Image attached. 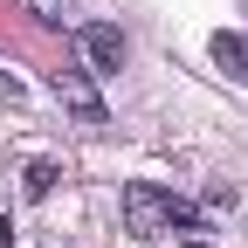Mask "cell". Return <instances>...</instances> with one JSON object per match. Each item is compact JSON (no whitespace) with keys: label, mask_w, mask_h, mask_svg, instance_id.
<instances>
[{"label":"cell","mask_w":248,"mask_h":248,"mask_svg":"<svg viewBox=\"0 0 248 248\" xmlns=\"http://www.w3.org/2000/svg\"><path fill=\"white\" fill-rule=\"evenodd\" d=\"M124 228H131L138 241H152V234H166V228H179V234H200V207L193 200H179V193H166V186H124Z\"/></svg>","instance_id":"obj_1"},{"label":"cell","mask_w":248,"mask_h":248,"mask_svg":"<svg viewBox=\"0 0 248 248\" xmlns=\"http://www.w3.org/2000/svg\"><path fill=\"white\" fill-rule=\"evenodd\" d=\"M76 55H83L90 76H117L124 69V35L110 21H90V28H76Z\"/></svg>","instance_id":"obj_2"},{"label":"cell","mask_w":248,"mask_h":248,"mask_svg":"<svg viewBox=\"0 0 248 248\" xmlns=\"http://www.w3.org/2000/svg\"><path fill=\"white\" fill-rule=\"evenodd\" d=\"M48 83H55V97L69 104V110H76L83 124H104V97L90 90V69H83V62H69V69H55Z\"/></svg>","instance_id":"obj_3"},{"label":"cell","mask_w":248,"mask_h":248,"mask_svg":"<svg viewBox=\"0 0 248 248\" xmlns=\"http://www.w3.org/2000/svg\"><path fill=\"white\" fill-rule=\"evenodd\" d=\"M214 62H221L234 83H248V35H228L221 28V35H214Z\"/></svg>","instance_id":"obj_4"},{"label":"cell","mask_w":248,"mask_h":248,"mask_svg":"<svg viewBox=\"0 0 248 248\" xmlns=\"http://www.w3.org/2000/svg\"><path fill=\"white\" fill-rule=\"evenodd\" d=\"M55 179H62V166H55V159H35V166L21 172V193H28V200H48Z\"/></svg>","instance_id":"obj_5"},{"label":"cell","mask_w":248,"mask_h":248,"mask_svg":"<svg viewBox=\"0 0 248 248\" xmlns=\"http://www.w3.org/2000/svg\"><path fill=\"white\" fill-rule=\"evenodd\" d=\"M28 7H35L42 21H62V14H69V0H28Z\"/></svg>","instance_id":"obj_6"},{"label":"cell","mask_w":248,"mask_h":248,"mask_svg":"<svg viewBox=\"0 0 248 248\" xmlns=\"http://www.w3.org/2000/svg\"><path fill=\"white\" fill-rule=\"evenodd\" d=\"M0 97H7V104H14V97H21V83H14V76H7V69H0Z\"/></svg>","instance_id":"obj_7"},{"label":"cell","mask_w":248,"mask_h":248,"mask_svg":"<svg viewBox=\"0 0 248 248\" xmlns=\"http://www.w3.org/2000/svg\"><path fill=\"white\" fill-rule=\"evenodd\" d=\"M0 248H14V221H0Z\"/></svg>","instance_id":"obj_8"},{"label":"cell","mask_w":248,"mask_h":248,"mask_svg":"<svg viewBox=\"0 0 248 248\" xmlns=\"http://www.w3.org/2000/svg\"><path fill=\"white\" fill-rule=\"evenodd\" d=\"M179 248H214V241H200V234H186V241H179Z\"/></svg>","instance_id":"obj_9"}]
</instances>
